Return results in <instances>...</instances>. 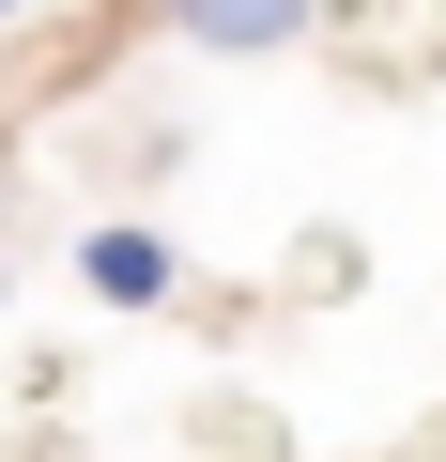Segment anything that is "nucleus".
Wrapping results in <instances>:
<instances>
[{"label":"nucleus","instance_id":"3","mask_svg":"<svg viewBox=\"0 0 446 462\" xmlns=\"http://www.w3.org/2000/svg\"><path fill=\"white\" fill-rule=\"evenodd\" d=\"M0 16H16V0H0Z\"/></svg>","mask_w":446,"mask_h":462},{"label":"nucleus","instance_id":"2","mask_svg":"<svg viewBox=\"0 0 446 462\" xmlns=\"http://www.w3.org/2000/svg\"><path fill=\"white\" fill-rule=\"evenodd\" d=\"M77 263H93V293H108V309H154V293H169V247H154V231H93Z\"/></svg>","mask_w":446,"mask_h":462},{"label":"nucleus","instance_id":"1","mask_svg":"<svg viewBox=\"0 0 446 462\" xmlns=\"http://www.w3.org/2000/svg\"><path fill=\"white\" fill-rule=\"evenodd\" d=\"M185 16V47H232V62H262V47H293L323 0H169Z\"/></svg>","mask_w":446,"mask_h":462}]
</instances>
